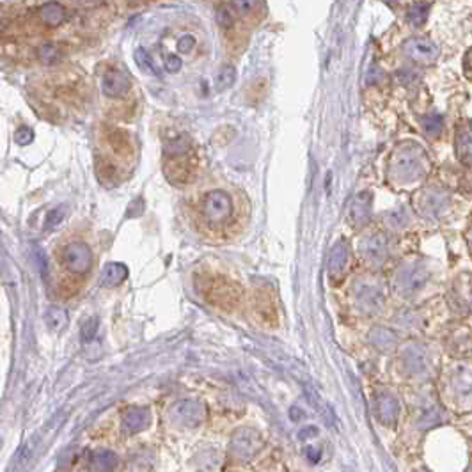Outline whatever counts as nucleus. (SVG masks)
<instances>
[{"mask_svg":"<svg viewBox=\"0 0 472 472\" xmlns=\"http://www.w3.org/2000/svg\"><path fill=\"white\" fill-rule=\"evenodd\" d=\"M428 12H430V4L426 2H419V4H414L412 8L409 9V21L414 27H421L424 21L428 20Z\"/></svg>","mask_w":472,"mask_h":472,"instance_id":"25","label":"nucleus"},{"mask_svg":"<svg viewBox=\"0 0 472 472\" xmlns=\"http://www.w3.org/2000/svg\"><path fill=\"white\" fill-rule=\"evenodd\" d=\"M62 52L57 45L54 43H45L37 48V59L43 62V64H55V62L61 61Z\"/></svg>","mask_w":472,"mask_h":472,"instance_id":"24","label":"nucleus"},{"mask_svg":"<svg viewBox=\"0 0 472 472\" xmlns=\"http://www.w3.org/2000/svg\"><path fill=\"white\" fill-rule=\"evenodd\" d=\"M357 306L364 313H377L384 304V295L378 290L377 286L371 284H360L355 291Z\"/></svg>","mask_w":472,"mask_h":472,"instance_id":"14","label":"nucleus"},{"mask_svg":"<svg viewBox=\"0 0 472 472\" xmlns=\"http://www.w3.org/2000/svg\"><path fill=\"white\" fill-rule=\"evenodd\" d=\"M181 59L178 57V55H169V57L166 59V70L169 71V73H178L179 70H181Z\"/></svg>","mask_w":472,"mask_h":472,"instance_id":"34","label":"nucleus"},{"mask_svg":"<svg viewBox=\"0 0 472 472\" xmlns=\"http://www.w3.org/2000/svg\"><path fill=\"white\" fill-rule=\"evenodd\" d=\"M403 50H405L406 57L412 59L417 64H422V66L433 64L440 55L439 46L435 45L431 39H426V37H412V39L405 43Z\"/></svg>","mask_w":472,"mask_h":472,"instance_id":"8","label":"nucleus"},{"mask_svg":"<svg viewBox=\"0 0 472 472\" xmlns=\"http://www.w3.org/2000/svg\"><path fill=\"white\" fill-rule=\"evenodd\" d=\"M256 2L257 0H233L235 9L240 12L242 17H245V14H248V12L253 11L254 6H256Z\"/></svg>","mask_w":472,"mask_h":472,"instance_id":"32","label":"nucleus"},{"mask_svg":"<svg viewBox=\"0 0 472 472\" xmlns=\"http://www.w3.org/2000/svg\"><path fill=\"white\" fill-rule=\"evenodd\" d=\"M369 341L377 348H380V350H389V348H393L397 343V337L393 332L387 331V328L377 327L373 328L371 334H369Z\"/></svg>","mask_w":472,"mask_h":472,"instance_id":"21","label":"nucleus"},{"mask_svg":"<svg viewBox=\"0 0 472 472\" xmlns=\"http://www.w3.org/2000/svg\"><path fill=\"white\" fill-rule=\"evenodd\" d=\"M46 327L52 332H59L68 325V313L61 307H52L45 315Z\"/></svg>","mask_w":472,"mask_h":472,"instance_id":"22","label":"nucleus"},{"mask_svg":"<svg viewBox=\"0 0 472 472\" xmlns=\"http://www.w3.org/2000/svg\"><path fill=\"white\" fill-rule=\"evenodd\" d=\"M405 366L412 375H421L428 368L426 357L419 348H409L405 353Z\"/></svg>","mask_w":472,"mask_h":472,"instance_id":"20","label":"nucleus"},{"mask_svg":"<svg viewBox=\"0 0 472 472\" xmlns=\"http://www.w3.org/2000/svg\"><path fill=\"white\" fill-rule=\"evenodd\" d=\"M126 277H128L126 265H123V263H108L101 270L99 284L105 286V288H114V286H119Z\"/></svg>","mask_w":472,"mask_h":472,"instance_id":"16","label":"nucleus"},{"mask_svg":"<svg viewBox=\"0 0 472 472\" xmlns=\"http://www.w3.org/2000/svg\"><path fill=\"white\" fill-rule=\"evenodd\" d=\"M128 75L121 70H108L101 79V91L108 98H121L130 91Z\"/></svg>","mask_w":472,"mask_h":472,"instance_id":"10","label":"nucleus"},{"mask_svg":"<svg viewBox=\"0 0 472 472\" xmlns=\"http://www.w3.org/2000/svg\"><path fill=\"white\" fill-rule=\"evenodd\" d=\"M428 281V270L419 263L402 266L394 275V290L400 295H412Z\"/></svg>","mask_w":472,"mask_h":472,"instance_id":"3","label":"nucleus"},{"mask_svg":"<svg viewBox=\"0 0 472 472\" xmlns=\"http://www.w3.org/2000/svg\"><path fill=\"white\" fill-rule=\"evenodd\" d=\"M64 215H66V208H55V210H52L46 215V220H45V229H52L55 228L59 222H61L62 219H64Z\"/></svg>","mask_w":472,"mask_h":472,"instance_id":"30","label":"nucleus"},{"mask_svg":"<svg viewBox=\"0 0 472 472\" xmlns=\"http://www.w3.org/2000/svg\"><path fill=\"white\" fill-rule=\"evenodd\" d=\"M235 80H236L235 66H231V64H226V66L220 68L219 75H217L215 86H217V89H219V91H224V89L231 87L233 83H235Z\"/></svg>","mask_w":472,"mask_h":472,"instance_id":"26","label":"nucleus"},{"mask_svg":"<svg viewBox=\"0 0 472 472\" xmlns=\"http://www.w3.org/2000/svg\"><path fill=\"white\" fill-rule=\"evenodd\" d=\"M359 253L368 265H384V261L387 259V254H389L387 238L382 233H373V235L364 236L359 242Z\"/></svg>","mask_w":472,"mask_h":472,"instance_id":"7","label":"nucleus"},{"mask_svg":"<svg viewBox=\"0 0 472 472\" xmlns=\"http://www.w3.org/2000/svg\"><path fill=\"white\" fill-rule=\"evenodd\" d=\"M133 57H135L137 66L141 68V71H144L146 75H151V77H158V75H160V71H158L157 64H155V62H153L151 55L148 54V50L137 48L135 54H133Z\"/></svg>","mask_w":472,"mask_h":472,"instance_id":"23","label":"nucleus"},{"mask_svg":"<svg viewBox=\"0 0 472 472\" xmlns=\"http://www.w3.org/2000/svg\"><path fill=\"white\" fill-rule=\"evenodd\" d=\"M306 456L313 462V464H318L319 458H322V451H319L316 446H307L306 447Z\"/></svg>","mask_w":472,"mask_h":472,"instance_id":"35","label":"nucleus"},{"mask_svg":"<svg viewBox=\"0 0 472 472\" xmlns=\"http://www.w3.org/2000/svg\"><path fill=\"white\" fill-rule=\"evenodd\" d=\"M119 464L116 453L108 449H96L89 456V469L91 471H114Z\"/></svg>","mask_w":472,"mask_h":472,"instance_id":"17","label":"nucleus"},{"mask_svg":"<svg viewBox=\"0 0 472 472\" xmlns=\"http://www.w3.org/2000/svg\"><path fill=\"white\" fill-rule=\"evenodd\" d=\"M415 204H417L422 215L428 217V219H437L446 208L447 195L437 190H426L415 199Z\"/></svg>","mask_w":472,"mask_h":472,"instance_id":"12","label":"nucleus"},{"mask_svg":"<svg viewBox=\"0 0 472 472\" xmlns=\"http://www.w3.org/2000/svg\"><path fill=\"white\" fill-rule=\"evenodd\" d=\"M217 21L224 29H231L235 23V14H233V8L229 4H222L217 11Z\"/></svg>","mask_w":472,"mask_h":472,"instance_id":"28","label":"nucleus"},{"mask_svg":"<svg viewBox=\"0 0 472 472\" xmlns=\"http://www.w3.org/2000/svg\"><path fill=\"white\" fill-rule=\"evenodd\" d=\"M62 265L75 275H86L92 266V253L86 244L75 242L64 247L61 254Z\"/></svg>","mask_w":472,"mask_h":472,"instance_id":"6","label":"nucleus"},{"mask_svg":"<svg viewBox=\"0 0 472 472\" xmlns=\"http://www.w3.org/2000/svg\"><path fill=\"white\" fill-rule=\"evenodd\" d=\"M263 449V439L261 435L254 430H240L233 435L231 442H229V453L235 458L248 462L253 460L257 453Z\"/></svg>","mask_w":472,"mask_h":472,"instance_id":"5","label":"nucleus"},{"mask_svg":"<svg viewBox=\"0 0 472 472\" xmlns=\"http://www.w3.org/2000/svg\"><path fill=\"white\" fill-rule=\"evenodd\" d=\"M169 415L176 424L192 428L206 419L208 409L203 402H197V400H181L170 406Z\"/></svg>","mask_w":472,"mask_h":472,"instance_id":"4","label":"nucleus"},{"mask_svg":"<svg viewBox=\"0 0 472 472\" xmlns=\"http://www.w3.org/2000/svg\"><path fill=\"white\" fill-rule=\"evenodd\" d=\"M430 169L426 151L415 142H403L389 158V176L400 185H409L424 178Z\"/></svg>","mask_w":472,"mask_h":472,"instance_id":"1","label":"nucleus"},{"mask_svg":"<svg viewBox=\"0 0 472 472\" xmlns=\"http://www.w3.org/2000/svg\"><path fill=\"white\" fill-rule=\"evenodd\" d=\"M195 46V37L190 36V34H186V36L179 37L178 41V50L181 52V54H190V50Z\"/></svg>","mask_w":472,"mask_h":472,"instance_id":"33","label":"nucleus"},{"mask_svg":"<svg viewBox=\"0 0 472 472\" xmlns=\"http://www.w3.org/2000/svg\"><path fill=\"white\" fill-rule=\"evenodd\" d=\"M471 126L465 124L456 133V155H458L460 161H464L465 166H471Z\"/></svg>","mask_w":472,"mask_h":472,"instance_id":"19","label":"nucleus"},{"mask_svg":"<svg viewBox=\"0 0 472 472\" xmlns=\"http://www.w3.org/2000/svg\"><path fill=\"white\" fill-rule=\"evenodd\" d=\"M369 219H371V194L362 192L357 194L348 204V222L353 228H362L369 222Z\"/></svg>","mask_w":472,"mask_h":472,"instance_id":"9","label":"nucleus"},{"mask_svg":"<svg viewBox=\"0 0 472 472\" xmlns=\"http://www.w3.org/2000/svg\"><path fill=\"white\" fill-rule=\"evenodd\" d=\"M34 139V133L32 130L27 128V126H21V128L17 130V133H14V142L20 146H27L30 144Z\"/></svg>","mask_w":472,"mask_h":472,"instance_id":"31","label":"nucleus"},{"mask_svg":"<svg viewBox=\"0 0 472 472\" xmlns=\"http://www.w3.org/2000/svg\"><path fill=\"white\" fill-rule=\"evenodd\" d=\"M444 128V119L440 116H428L422 119V130L428 137H439Z\"/></svg>","mask_w":472,"mask_h":472,"instance_id":"27","label":"nucleus"},{"mask_svg":"<svg viewBox=\"0 0 472 472\" xmlns=\"http://www.w3.org/2000/svg\"><path fill=\"white\" fill-rule=\"evenodd\" d=\"M39 20L46 27H59L66 20V9L62 8L59 2H48L39 9Z\"/></svg>","mask_w":472,"mask_h":472,"instance_id":"18","label":"nucleus"},{"mask_svg":"<svg viewBox=\"0 0 472 472\" xmlns=\"http://www.w3.org/2000/svg\"><path fill=\"white\" fill-rule=\"evenodd\" d=\"M471 55H472V52L471 50H467L464 57V71H465V77H467L469 80H471V59H472Z\"/></svg>","mask_w":472,"mask_h":472,"instance_id":"37","label":"nucleus"},{"mask_svg":"<svg viewBox=\"0 0 472 472\" xmlns=\"http://www.w3.org/2000/svg\"><path fill=\"white\" fill-rule=\"evenodd\" d=\"M149 412L148 409H142V406H133V409H128L124 412L123 415V426L124 433H139V431L146 430L149 426Z\"/></svg>","mask_w":472,"mask_h":472,"instance_id":"15","label":"nucleus"},{"mask_svg":"<svg viewBox=\"0 0 472 472\" xmlns=\"http://www.w3.org/2000/svg\"><path fill=\"white\" fill-rule=\"evenodd\" d=\"M348 259H350V250H348V244L344 240L337 242L332 247L331 256H328V277L331 281L340 282L343 279L344 272L348 268Z\"/></svg>","mask_w":472,"mask_h":472,"instance_id":"11","label":"nucleus"},{"mask_svg":"<svg viewBox=\"0 0 472 472\" xmlns=\"http://www.w3.org/2000/svg\"><path fill=\"white\" fill-rule=\"evenodd\" d=\"M98 318H89L86 319V323L82 325V332H80V337H82V343H91L96 337V332H98Z\"/></svg>","mask_w":472,"mask_h":472,"instance_id":"29","label":"nucleus"},{"mask_svg":"<svg viewBox=\"0 0 472 472\" xmlns=\"http://www.w3.org/2000/svg\"><path fill=\"white\" fill-rule=\"evenodd\" d=\"M375 414L385 426H393L400 415V403L391 394L382 393L375 397Z\"/></svg>","mask_w":472,"mask_h":472,"instance_id":"13","label":"nucleus"},{"mask_svg":"<svg viewBox=\"0 0 472 472\" xmlns=\"http://www.w3.org/2000/svg\"><path fill=\"white\" fill-rule=\"evenodd\" d=\"M201 215L211 228H220L233 215V199L228 192L211 190L201 201Z\"/></svg>","mask_w":472,"mask_h":472,"instance_id":"2","label":"nucleus"},{"mask_svg":"<svg viewBox=\"0 0 472 472\" xmlns=\"http://www.w3.org/2000/svg\"><path fill=\"white\" fill-rule=\"evenodd\" d=\"M318 435V428L316 426H306L300 430V433H298V439L300 440H306V439H311V437H316Z\"/></svg>","mask_w":472,"mask_h":472,"instance_id":"36","label":"nucleus"}]
</instances>
